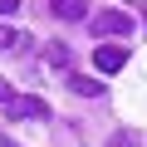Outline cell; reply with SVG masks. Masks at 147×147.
<instances>
[{
    "instance_id": "7",
    "label": "cell",
    "mask_w": 147,
    "mask_h": 147,
    "mask_svg": "<svg viewBox=\"0 0 147 147\" xmlns=\"http://www.w3.org/2000/svg\"><path fill=\"white\" fill-rule=\"evenodd\" d=\"M44 59H49V69H69V49H64V44H49Z\"/></svg>"
},
{
    "instance_id": "1",
    "label": "cell",
    "mask_w": 147,
    "mask_h": 147,
    "mask_svg": "<svg viewBox=\"0 0 147 147\" xmlns=\"http://www.w3.org/2000/svg\"><path fill=\"white\" fill-rule=\"evenodd\" d=\"M93 34H132V15L127 10H98L93 15Z\"/></svg>"
},
{
    "instance_id": "5",
    "label": "cell",
    "mask_w": 147,
    "mask_h": 147,
    "mask_svg": "<svg viewBox=\"0 0 147 147\" xmlns=\"http://www.w3.org/2000/svg\"><path fill=\"white\" fill-rule=\"evenodd\" d=\"M69 88L79 93V98H98V93H103V84H93L88 74H69Z\"/></svg>"
},
{
    "instance_id": "10",
    "label": "cell",
    "mask_w": 147,
    "mask_h": 147,
    "mask_svg": "<svg viewBox=\"0 0 147 147\" xmlns=\"http://www.w3.org/2000/svg\"><path fill=\"white\" fill-rule=\"evenodd\" d=\"M10 98H15V88H10L5 79H0V103H10Z\"/></svg>"
},
{
    "instance_id": "3",
    "label": "cell",
    "mask_w": 147,
    "mask_h": 147,
    "mask_svg": "<svg viewBox=\"0 0 147 147\" xmlns=\"http://www.w3.org/2000/svg\"><path fill=\"white\" fill-rule=\"evenodd\" d=\"M5 113H10V123H15V118H34V123H39V118H49V103H44V98H20V93H15V98L5 103Z\"/></svg>"
},
{
    "instance_id": "6",
    "label": "cell",
    "mask_w": 147,
    "mask_h": 147,
    "mask_svg": "<svg viewBox=\"0 0 147 147\" xmlns=\"http://www.w3.org/2000/svg\"><path fill=\"white\" fill-rule=\"evenodd\" d=\"M10 44H15V49H25V44H30V34H25V30H5V25H0V54H5Z\"/></svg>"
},
{
    "instance_id": "2",
    "label": "cell",
    "mask_w": 147,
    "mask_h": 147,
    "mask_svg": "<svg viewBox=\"0 0 147 147\" xmlns=\"http://www.w3.org/2000/svg\"><path fill=\"white\" fill-rule=\"evenodd\" d=\"M123 64H127V49H123V44H98V49H93V69H98V74H118Z\"/></svg>"
},
{
    "instance_id": "11",
    "label": "cell",
    "mask_w": 147,
    "mask_h": 147,
    "mask_svg": "<svg viewBox=\"0 0 147 147\" xmlns=\"http://www.w3.org/2000/svg\"><path fill=\"white\" fill-rule=\"evenodd\" d=\"M0 147H15V142H0Z\"/></svg>"
},
{
    "instance_id": "8",
    "label": "cell",
    "mask_w": 147,
    "mask_h": 147,
    "mask_svg": "<svg viewBox=\"0 0 147 147\" xmlns=\"http://www.w3.org/2000/svg\"><path fill=\"white\" fill-rule=\"evenodd\" d=\"M108 147H142V142H137V132H113Z\"/></svg>"
},
{
    "instance_id": "9",
    "label": "cell",
    "mask_w": 147,
    "mask_h": 147,
    "mask_svg": "<svg viewBox=\"0 0 147 147\" xmlns=\"http://www.w3.org/2000/svg\"><path fill=\"white\" fill-rule=\"evenodd\" d=\"M20 10V0H0V15H15Z\"/></svg>"
},
{
    "instance_id": "4",
    "label": "cell",
    "mask_w": 147,
    "mask_h": 147,
    "mask_svg": "<svg viewBox=\"0 0 147 147\" xmlns=\"http://www.w3.org/2000/svg\"><path fill=\"white\" fill-rule=\"evenodd\" d=\"M49 10H54L59 20H84V15H88V0H49Z\"/></svg>"
}]
</instances>
